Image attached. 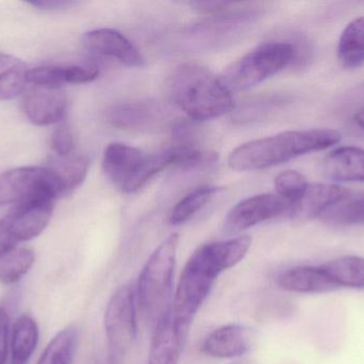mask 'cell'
I'll use <instances>...</instances> for the list:
<instances>
[{"mask_svg":"<svg viewBox=\"0 0 364 364\" xmlns=\"http://www.w3.org/2000/svg\"><path fill=\"white\" fill-rule=\"evenodd\" d=\"M252 246L250 235L205 244L197 248L182 269L172 305L177 336L183 345L193 320L207 301L216 279L244 260Z\"/></svg>","mask_w":364,"mask_h":364,"instance_id":"6da1fadb","label":"cell"},{"mask_svg":"<svg viewBox=\"0 0 364 364\" xmlns=\"http://www.w3.org/2000/svg\"><path fill=\"white\" fill-rule=\"evenodd\" d=\"M341 139V132L333 128L287 130L235 147L228 164L237 171L271 168L305 154L329 149Z\"/></svg>","mask_w":364,"mask_h":364,"instance_id":"7a4b0ae2","label":"cell"},{"mask_svg":"<svg viewBox=\"0 0 364 364\" xmlns=\"http://www.w3.org/2000/svg\"><path fill=\"white\" fill-rule=\"evenodd\" d=\"M172 102L193 121H205L231 113L235 109L232 94L205 66L183 63L177 66L168 79Z\"/></svg>","mask_w":364,"mask_h":364,"instance_id":"3957f363","label":"cell"},{"mask_svg":"<svg viewBox=\"0 0 364 364\" xmlns=\"http://www.w3.org/2000/svg\"><path fill=\"white\" fill-rule=\"evenodd\" d=\"M179 235L166 237L145 263L136 284V303L147 322L157 325L170 311Z\"/></svg>","mask_w":364,"mask_h":364,"instance_id":"277c9868","label":"cell"},{"mask_svg":"<svg viewBox=\"0 0 364 364\" xmlns=\"http://www.w3.org/2000/svg\"><path fill=\"white\" fill-rule=\"evenodd\" d=\"M174 165L171 147L155 153H144L124 143H111L105 150L102 168L111 183L122 192L132 194L144 187L149 180Z\"/></svg>","mask_w":364,"mask_h":364,"instance_id":"5b68a950","label":"cell"},{"mask_svg":"<svg viewBox=\"0 0 364 364\" xmlns=\"http://www.w3.org/2000/svg\"><path fill=\"white\" fill-rule=\"evenodd\" d=\"M299 57V47L294 43L288 41L263 43L227 68L220 79L229 91H241L296 63Z\"/></svg>","mask_w":364,"mask_h":364,"instance_id":"8992f818","label":"cell"},{"mask_svg":"<svg viewBox=\"0 0 364 364\" xmlns=\"http://www.w3.org/2000/svg\"><path fill=\"white\" fill-rule=\"evenodd\" d=\"M63 186L48 167H21L0 175V207L64 197Z\"/></svg>","mask_w":364,"mask_h":364,"instance_id":"52a82bcc","label":"cell"},{"mask_svg":"<svg viewBox=\"0 0 364 364\" xmlns=\"http://www.w3.org/2000/svg\"><path fill=\"white\" fill-rule=\"evenodd\" d=\"M53 204V201L43 200L15 205L0 219V256L15 249L21 241L38 237L50 222Z\"/></svg>","mask_w":364,"mask_h":364,"instance_id":"ba28073f","label":"cell"},{"mask_svg":"<svg viewBox=\"0 0 364 364\" xmlns=\"http://www.w3.org/2000/svg\"><path fill=\"white\" fill-rule=\"evenodd\" d=\"M136 288L125 284L115 291L105 313V329L109 343L115 353L129 350L136 336Z\"/></svg>","mask_w":364,"mask_h":364,"instance_id":"9c48e42d","label":"cell"},{"mask_svg":"<svg viewBox=\"0 0 364 364\" xmlns=\"http://www.w3.org/2000/svg\"><path fill=\"white\" fill-rule=\"evenodd\" d=\"M109 122L115 128L140 132H159L176 123L168 105L154 100H136L115 105L109 110Z\"/></svg>","mask_w":364,"mask_h":364,"instance_id":"30bf717a","label":"cell"},{"mask_svg":"<svg viewBox=\"0 0 364 364\" xmlns=\"http://www.w3.org/2000/svg\"><path fill=\"white\" fill-rule=\"evenodd\" d=\"M291 204L277 194H262L244 199L227 214L225 232L235 234L290 212Z\"/></svg>","mask_w":364,"mask_h":364,"instance_id":"8fae6325","label":"cell"},{"mask_svg":"<svg viewBox=\"0 0 364 364\" xmlns=\"http://www.w3.org/2000/svg\"><path fill=\"white\" fill-rule=\"evenodd\" d=\"M255 339V331L250 327L226 325L205 337L201 344V352L213 358H239L252 350Z\"/></svg>","mask_w":364,"mask_h":364,"instance_id":"7c38bea8","label":"cell"},{"mask_svg":"<svg viewBox=\"0 0 364 364\" xmlns=\"http://www.w3.org/2000/svg\"><path fill=\"white\" fill-rule=\"evenodd\" d=\"M23 113L38 126L59 123L64 119L68 100L61 88L33 87L23 98Z\"/></svg>","mask_w":364,"mask_h":364,"instance_id":"4fadbf2b","label":"cell"},{"mask_svg":"<svg viewBox=\"0 0 364 364\" xmlns=\"http://www.w3.org/2000/svg\"><path fill=\"white\" fill-rule=\"evenodd\" d=\"M87 49L97 55L115 58L128 66H142L145 59L140 49L121 32L111 28L92 30L83 36Z\"/></svg>","mask_w":364,"mask_h":364,"instance_id":"5bb4252c","label":"cell"},{"mask_svg":"<svg viewBox=\"0 0 364 364\" xmlns=\"http://www.w3.org/2000/svg\"><path fill=\"white\" fill-rule=\"evenodd\" d=\"M323 172L339 183H364V149L354 145L336 147L324 158Z\"/></svg>","mask_w":364,"mask_h":364,"instance_id":"9a60e30c","label":"cell"},{"mask_svg":"<svg viewBox=\"0 0 364 364\" xmlns=\"http://www.w3.org/2000/svg\"><path fill=\"white\" fill-rule=\"evenodd\" d=\"M100 75L93 64L40 66L28 71L27 81L33 87L61 88L65 83H87Z\"/></svg>","mask_w":364,"mask_h":364,"instance_id":"2e32d148","label":"cell"},{"mask_svg":"<svg viewBox=\"0 0 364 364\" xmlns=\"http://www.w3.org/2000/svg\"><path fill=\"white\" fill-rule=\"evenodd\" d=\"M282 290L297 294H322L339 290L322 266H297L278 277Z\"/></svg>","mask_w":364,"mask_h":364,"instance_id":"e0dca14e","label":"cell"},{"mask_svg":"<svg viewBox=\"0 0 364 364\" xmlns=\"http://www.w3.org/2000/svg\"><path fill=\"white\" fill-rule=\"evenodd\" d=\"M350 190L335 184L309 185L303 198L291 207L289 213L294 217L320 218L323 213L346 199Z\"/></svg>","mask_w":364,"mask_h":364,"instance_id":"ac0fdd59","label":"cell"},{"mask_svg":"<svg viewBox=\"0 0 364 364\" xmlns=\"http://www.w3.org/2000/svg\"><path fill=\"white\" fill-rule=\"evenodd\" d=\"M182 343L170 311L156 325L149 350V364H179Z\"/></svg>","mask_w":364,"mask_h":364,"instance_id":"d6986e66","label":"cell"},{"mask_svg":"<svg viewBox=\"0 0 364 364\" xmlns=\"http://www.w3.org/2000/svg\"><path fill=\"white\" fill-rule=\"evenodd\" d=\"M338 59L346 68L364 64V16H358L346 25L337 47Z\"/></svg>","mask_w":364,"mask_h":364,"instance_id":"ffe728a7","label":"cell"},{"mask_svg":"<svg viewBox=\"0 0 364 364\" xmlns=\"http://www.w3.org/2000/svg\"><path fill=\"white\" fill-rule=\"evenodd\" d=\"M47 167L55 173L61 182L66 196L85 181L89 170V160L85 156L73 152L66 156L53 155Z\"/></svg>","mask_w":364,"mask_h":364,"instance_id":"44dd1931","label":"cell"},{"mask_svg":"<svg viewBox=\"0 0 364 364\" xmlns=\"http://www.w3.org/2000/svg\"><path fill=\"white\" fill-rule=\"evenodd\" d=\"M38 342V327L28 316L17 318L11 341V364H28Z\"/></svg>","mask_w":364,"mask_h":364,"instance_id":"7402d4cb","label":"cell"},{"mask_svg":"<svg viewBox=\"0 0 364 364\" xmlns=\"http://www.w3.org/2000/svg\"><path fill=\"white\" fill-rule=\"evenodd\" d=\"M338 288H364V258L348 256L321 265Z\"/></svg>","mask_w":364,"mask_h":364,"instance_id":"603a6c76","label":"cell"},{"mask_svg":"<svg viewBox=\"0 0 364 364\" xmlns=\"http://www.w3.org/2000/svg\"><path fill=\"white\" fill-rule=\"evenodd\" d=\"M28 71L18 58L0 53V100H12L23 91Z\"/></svg>","mask_w":364,"mask_h":364,"instance_id":"cb8c5ba5","label":"cell"},{"mask_svg":"<svg viewBox=\"0 0 364 364\" xmlns=\"http://www.w3.org/2000/svg\"><path fill=\"white\" fill-rule=\"evenodd\" d=\"M318 219L333 227H352L364 224V194H350L337 204L327 209Z\"/></svg>","mask_w":364,"mask_h":364,"instance_id":"d4e9b609","label":"cell"},{"mask_svg":"<svg viewBox=\"0 0 364 364\" xmlns=\"http://www.w3.org/2000/svg\"><path fill=\"white\" fill-rule=\"evenodd\" d=\"M77 344V329L72 326L64 328L45 348L38 364H72Z\"/></svg>","mask_w":364,"mask_h":364,"instance_id":"484cf974","label":"cell"},{"mask_svg":"<svg viewBox=\"0 0 364 364\" xmlns=\"http://www.w3.org/2000/svg\"><path fill=\"white\" fill-rule=\"evenodd\" d=\"M34 252L28 248H15L0 256V281L4 284L18 282L31 269Z\"/></svg>","mask_w":364,"mask_h":364,"instance_id":"4316f807","label":"cell"},{"mask_svg":"<svg viewBox=\"0 0 364 364\" xmlns=\"http://www.w3.org/2000/svg\"><path fill=\"white\" fill-rule=\"evenodd\" d=\"M215 186H201L186 194L171 212L170 222L173 226H181L200 211L218 192Z\"/></svg>","mask_w":364,"mask_h":364,"instance_id":"83f0119b","label":"cell"},{"mask_svg":"<svg viewBox=\"0 0 364 364\" xmlns=\"http://www.w3.org/2000/svg\"><path fill=\"white\" fill-rule=\"evenodd\" d=\"M309 187L305 175L299 171L287 170L275 177V189L277 194L294 205L303 198Z\"/></svg>","mask_w":364,"mask_h":364,"instance_id":"f1b7e54d","label":"cell"},{"mask_svg":"<svg viewBox=\"0 0 364 364\" xmlns=\"http://www.w3.org/2000/svg\"><path fill=\"white\" fill-rule=\"evenodd\" d=\"M282 100H278L277 98H262V100H254L250 104L246 105L243 109L237 111L235 119L240 122L252 121V120L258 119L261 115L269 113V110L282 104Z\"/></svg>","mask_w":364,"mask_h":364,"instance_id":"f546056e","label":"cell"},{"mask_svg":"<svg viewBox=\"0 0 364 364\" xmlns=\"http://www.w3.org/2000/svg\"><path fill=\"white\" fill-rule=\"evenodd\" d=\"M74 138L68 126H59L51 137V147L55 155L66 156L74 152Z\"/></svg>","mask_w":364,"mask_h":364,"instance_id":"4dcf8cb0","label":"cell"},{"mask_svg":"<svg viewBox=\"0 0 364 364\" xmlns=\"http://www.w3.org/2000/svg\"><path fill=\"white\" fill-rule=\"evenodd\" d=\"M9 316L4 308L0 307V364H6L8 358Z\"/></svg>","mask_w":364,"mask_h":364,"instance_id":"1f68e13d","label":"cell"},{"mask_svg":"<svg viewBox=\"0 0 364 364\" xmlns=\"http://www.w3.org/2000/svg\"><path fill=\"white\" fill-rule=\"evenodd\" d=\"M28 4L42 11H62L75 6L76 2L63 1V0H36V1L28 2Z\"/></svg>","mask_w":364,"mask_h":364,"instance_id":"d6a6232c","label":"cell"},{"mask_svg":"<svg viewBox=\"0 0 364 364\" xmlns=\"http://www.w3.org/2000/svg\"><path fill=\"white\" fill-rule=\"evenodd\" d=\"M354 119L355 123L364 130V106L361 107V108L357 111Z\"/></svg>","mask_w":364,"mask_h":364,"instance_id":"836d02e7","label":"cell"},{"mask_svg":"<svg viewBox=\"0 0 364 364\" xmlns=\"http://www.w3.org/2000/svg\"><path fill=\"white\" fill-rule=\"evenodd\" d=\"M229 364H256L252 359H241V360L235 361V363Z\"/></svg>","mask_w":364,"mask_h":364,"instance_id":"e575fe53","label":"cell"}]
</instances>
